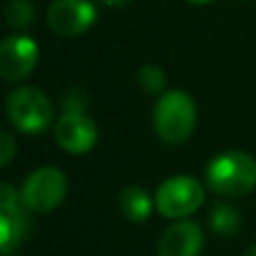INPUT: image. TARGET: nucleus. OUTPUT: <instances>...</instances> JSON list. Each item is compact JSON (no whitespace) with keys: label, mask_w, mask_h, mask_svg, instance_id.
Listing matches in <instances>:
<instances>
[{"label":"nucleus","mask_w":256,"mask_h":256,"mask_svg":"<svg viewBox=\"0 0 256 256\" xmlns=\"http://www.w3.org/2000/svg\"><path fill=\"white\" fill-rule=\"evenodd\" d=\"M207 186L225 198H240L256 189V160L245 150H222L207 164Z\"/></svg>","instance_id":"f257e3e1"},{"label":"nucleus","mask_w":256,"mask_h":256,"mask_svg":"<svg viewBox=\"0 0 256 256\" xmlns=\"http://www.w3.org/2000/svg\"><path fill=\"white\" fill-rule=\"evenodd\" d=\"M196 122H198V108L194 97L184 90H166L155 102L153 126L158 137L166 144H184L194 132Z\"/></svg>","instance_id":"f03ea898"},{"label":"nucleus","mask_w":256,"mask_h":256,"mask_svg":"<svg viewBox=\"0 0 256 256\" xmlns=\"http://www.w3.org/2000/svg\"><path fill=\"white\" fill-rule=\"evenodd\" d=\"M7 117L14 128L25 135H43L54 122V106L43 90L34 86H20L7 97Z\"/></svg>","instance_id":"7ed1b4c3"},{"label":"nucleus","mask_w":256,"mask_h":256,"mask_svg":"<svg viewBox=\"0 0 256 256\" xmlns=\"http://www.w3.org/2000/svg\"><path fill=\"white\" fill-rule=\"evenodd\" d=\"M204 202V186L194 176H173L155 191V212L168 220H182Z\"/></svg>","instance_id":"20e7f679"},{"label":"nucleus","mask_w":256,"mask_h":256,"mask_svg":"<svg viewBox=\"0 0 256 256\" xmlns=\"http://www.w3.org/2000/svg\"><path fill=\"white\" fill-rule=\"evenodd\" d=\"M68 178L56 166H38L25 178L20 186V200L30 212L50 214L66 200Z\"/></svg>","instance_id":"39448f33"},{"label":"nucleus","mask_w":256,"mask_h":256,"mask_svg":"<svg viewBox=\"0 0 256 256\" xmlns=\"http://www.w3.org/2000/svg\"><path fill=\"white\" fill-rule=\"evenodd\" d=\"M45 20L58 38H76L94 25L97 7L92 0H54L48 7Z\"/></svg>","instance_id":"423d86ee"},{"label":"nucleus","mask_w":256,"mask_h":256,"mask_svg":"<svg viewBox=\"0 0 256 256\" xmlns=\"http://www.w3.org/2000/svg\"><path fill=\"white\" fill-rule=\"evenodd\" d=\"M38 66V43L27 34H12L0 43V74L9 84L27 79Z\"/></svg>","instance_id":"0eeeda50"},{"label":"nucleus","mask_w":256,"mask_h":256,"mask_svg":"<svg viewBox=\"0 0 256 256\" xmlns=\"http://www.w3.org/2000/svg\"><path fill=\"white\" fill-rule=\"evenodd\" d=\"M56 144L70 155H86L94 148L99 130L88 112H61L54 124Z\"/></svg>","instance_id":"6e6552de"},{"label":"nucleus","mask_w":256,"mask_h":256,"mask_svg":"<svg viewBox=\"0 0 256 256\" xmlns=\"http://www.w3.org/2000/svg\"><path fill=\"white\" fill-rule=\"evenodd\" d=\"M204 245V232L191 218L176 220L164 230L158 245V256H200Z\"/></svg>","instance_id":"1a4fd4ad"},{"label":"nucleus","mask_w":256,"mask_h":256,"mask_svg":"<svg viewBox=\"0 0 256 256\" xmlns=\"http://www.w3.org/2000/svg\"><path fill=\"white\" fill-rule=\"evenodd\" d=\"M30 209L20 202L0 207V252L2 256L14 254L30 236Z\"/></svg>","instance_id":"9d476101"},{"label":"nucleus","mask_w":256,"mask_h":256,"mask_svg":"<svg viewBox=\"0 0 256 256\" xmlns=\"http://www.w3.org/2000/svg\"><path fill=\"white\" fill-rule=\"evenodd\" d=\"M120 209L126 220L140 225V222L148 220L150 214H153L155 196H150L148 191L140 184H128L120 191Z\"/></svg>","instance_id":"9b49d317"},{"label":"nucleus","mask_w":256,"mask_h":256,"mask_svg":"<svg viewBox=\"0 0 256 256\" xmlns=\"http://www.w3.org/2000/svg\"><path fill=\"white\" fill-rule=\"evenodd\" d=\"M209 227L218 236H234L243 227V216L230 202H216L209 209Z\"/></svg>","instance_id":"f8f14e48"},{"label":"nucleus","mask_w":256,"mask_h":256,"mask_svg":"<svg viewBox=\"0 0 256 256\" xmlns=\"http://www.w3.org/2000/svg\"><path fill=\"white\" fill-rule=\"evenodd\" d=\"M36 18V7L32 0H9L4 4V20L14 30H27Z\"/></svg>","instance_id":"ddd939ff"},{"label":"nucleus","mask_w":256,"mask_h":256,"mask_svg":"<svg viewBox=\"0 0 256 256\" xmlns=\"http://www.w3.org/2000/svg\"><path fill=\"white\" fill-rule=\"evenodd\" d=\"M137 86L148 94L166 92V74L160 66H144L137 70Z\"/></svg>","instance_id":"4468645a"},{"label":"nucleus","mask_w":256,"mask_h":256,"mask_svg":"<svg viewBox=\"0 0 256 256\" xmlns=\"http://www.w3.org/2000/svg\"><path fill=\"white\" fill-rule=\"evenodd\" d=\"M88 106H90V97H88V92L81 88L66 90V94H63V99H61L63 112H88Z\"/></svg>","instance_id":"2eb2a0df"},{"label":"nucleus","mask_w":256,"mask_h":256,"mask_svg":"<svg viewBox=\"0 0 256 256\" xmlns=\"http://www.w3.org/2000/svg\"><path fill=\"white\" fill-rule=\"evenodd\" d=\"M16 155V140L9 130H0V164L9 166Z\"/></svg>","instance_id":"dca6fc26"},{"label":"nucleus","mask_w":256,"mask_h":256,"mask_svg":"<svg viewBox=\"0 0 256 256\" xmlns=\"http://www.w3.org/2000/svg\"><path fill=\"white\" fill-rule=\"evenodd\" d=\"M104 4H108V7H115V9H122V7H126L130 0H102Z\"/></svg>","instance_id":"f3484780"},{"label":"nucleus","mask_w":256,"mask_h":256,"mask_svg":"<svg viewBox=\"0 0 256 256\" xmlns=\"http://www.w3.org/2000/svg\"><path fill=\"white\" fill-rule=\"evenodd\" d=\"M186 2H191V4H209V2H214V0H186Z\"/></svg>","instance_id":"a211bd4d"},{"label":"nucleus","mask_w":256,"mask_h":256,"mask_svg":"<svg viewBox=\"0 0 256 256\" xmlns=\"http://www.w3.org/2000/svg\"><path fill=\"white\" fill-rule=\"evenodd\" d=\"M245 256H256V245H254V248H250L248 252H245Z\"/></svg>","instance_id":"6ab92c4d"},{"label":"nucleus","mask_w":256,"mask_h":256,"mask_svg":"<svg viewBox=\"0 0 256 256\" xmlns=\"http://www.w3.org/2000/svg\"><path fill=\"white\" fill-rule=\"evenodd\" d=\"M9 256H18V254H9Z\"/></svg>","instance_id":"aec40b11"}]
</instances>
